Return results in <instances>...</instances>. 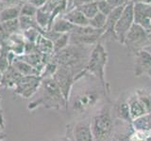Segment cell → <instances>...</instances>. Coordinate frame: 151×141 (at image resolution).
<instances>
[{"label":"cell","instance_id":"36","mask_svg":"<svg viewBox=\"0 0 151 141\" xmlns=\"http://www.w3.org/2000/svg\"><path fill=\"white\" fill-rule=\"evenodd\" d=\"M132 3H143V4H147L151 5V0H130Z\"/></svg>","mask_w":151,"mask_h":141},{"label":"cell","instance_id":"43","mask_svg":"<svg viewBox=\"0 0 151 141\" xmlns=\"http://www.w3.org/2000/svg\"><path fill=\"white\" fill-rule=\"evenodd\" d=\"M111 141H119V140H117V139H115V138H112Z\"/></svg>","mask_w":151,"mask_h":141},{"label":"cell","instance_id":"17","mask_svg":"<svg viewBox=\"0 0 151 141\" xmlns=\"http://www.w3.org/2000/svg\"><path fill=\"white\" fill-rule=\"evenodd\" d=\"M12 65L23 75V76H25V75H39L40 76L41 75L40 73L38 72L34 67H32L30 64H28L26 61L20 59L18 56L14 58L13 61L12 62Z\"/></svg>","mask_w":151,"mask_h":141},{"label":"cell","instance_id":"33","mask_svg":"<svg viewBox=\"0 0 151 141\" xmlns=\"http://www.w3.org/2000/svg\"><path fill=\"white\" fill-rule=\"evenodd\" d=\"M107 2L111 5V6L115 9L121 6H125L129 2V0H107Z\"/></svg>","mask_w":151,"mask_h":141},{"label":"cell","instance_id":"31","mask_svg":"<svg viewBox=\"0 0 151 141\" xmlns=\"http://www.w3.org/2000/svg\"><path fill=\"white\" fill-rule=\"evenodd\" d=\"M97 8H98V11L103 13L104 15L108 16L109 14L111 12L113 8L111 6L110 4L107 2V0H102V1H97Z\"/></svg>","mask_w":151,"mask_h":141},{"label":"cell","instance_id":"14","mask_svg":"<svg viewBox=\"0 0 151 141\" xmlns=\"http://www.w3.org/2000/svg\"><path fill=\"white\" fill-rule=\"evenodd\" d=\"M63 17L77 26H89V19L78 8H73L63 14Z\"/></svg>","mask_w":151,"mask_h":141},{"label":"cell","instance_id":"16","mask_svg":"<svg viewBox=\"0 0 151 141\" xmlns=\"http://www.w3.org/2000/svg\"><path fill=\"white\" fill-rule=\"evenodd\" d=\"M113 110L115 112L116 117L120 120L127 122V123H129V124L132 122L130 112H129V103H127V98L120 99L119 101H117L114 106H113Z\"/></svg>","mask_w":151,"mask_h":141},{"label":"cell","instance_id":"2","mask_svg":"<svg viewBox=\"0 0 151 141\" xmlns=\"http://www.w3.org/2000/svg\"><path fill=\"white\" fill-rule=\"evenodd\" d=\"M108 52L103 45V42L98 41L97 43L93 47L91 54L89 56V60L84 72L87 76L92 75L96 77L104 88L105 92L110 95V85L106 81L105 69L108 63Z\"/></svg>","mask_w":151,"mask_h":141},{"label":"cell","instance_id":"37","mask_svg":"<svg viewBox=\"0 0 151 141\" xmlns=\"http://www.w3.org/2000/svg\"><path fill=\"white\" fill-rule=\"evenodd\" d=\"M145 51H147L148 53H149V54L151 55V44H150V45H148L147 47H145Z\"/></svg>","mask_w":151,"mask_h":141},{"label":"cell","instance_id":"10","mask_svg":"<svg viewBox=\"0 0 151 141\" xmlns=\"http://www.w3.org/2000/svg\"><path fill=\"white\" fill-rule=\"evenodd\" d=\"M134 74L139 77L147 74L151 78V55L145 49L138 51L134 55Z\"/></svg>","mask_w":151,"mask_h":141},{"label":"cell","instance_id":"11","mask_svg":"<svg viewBox=\"0 0 151 141\" xmlns=\"http://www.w3.org/2000/svg\"><path fill=\"white\" fill-rule=\"evenodd\" d=\"M73 141H94L91 128V121L80 120L74 125L72 130Z\"/></svg>","mask_w":151,"mask_h":141},{"label":"cell","instance_id":"45","mask_svg":"<svg viewBox=\"0 0 151 141\" xmlns=\"http://www.w3.org/2000/svg\"><path fill=\"white\" fill-rule=\"evenodd\" d=\"M129 1H130V0H129Z\"/></svg>","mask_w":151,"mask_h":141},{"label":"cell","instance_id":"3","mask_svg":"<svg viewBox=\"0 0 151 141\" xmlns=\"http://www.w3.org/2000/svg\"><path fill=\"white\" fill-rule=\"evenodd\" d=\"M105 98L110 102L109 95L105 92L101 84L98 86H87L79 90L72 99V107L78 114H85L93 108L96 107L101 103L102 99Z\"/></svg>","mask_w":151,"mask_h":141},{"label":"cell","instance_id":"34","mask_svg":"<svg viewBox=\"0 0 151 141\" xmlns=\"http://www.w3.org/2000/svg\"><path fill=\"white\" fill-rule=\"evenodd\" d=\"M9 35L7 34V32L5 31L4 27L2 26L1 23H0V43H5L9 40Z\"/></svg>","mask_w":151,"mask_h":141},{"label":"cell","instance_id":"6","mask_svg":"<svg viewBox=\"0 0 151 141\" xmlns=\"http://www.w3.org/2000/svg\"><path fill=\"white\" fill-rule=\"evenodd\" d=\"M151 44V32L147 31L139 24L134 23L126 36L124 45L129 55L133 56L140 50Z\"/></svg>","mask_w":151,"mask_h":141},{"label":"cell","instance_id":"22","mask_svg":"<svg viewBox=\"0 0 151 141\" xmlns=\"http://www.w3.org/2000/svg\"><path fill=\"white\" fill-rule=\"evenodd\" d=\"M136 96L145 107L147 114L151 113V91L146 88H139L135 91Z\"/></svg>","mask_w":151,"mask_h":141},{"label":"cell","instance_id":"41","mask_svg":"<svg viewBox=\"0 0 151 141\" xmlns=\"http://www.w3.org/2000/svg\"><path fill=\"white\" fill-rule=\"evenodd\" d=\"M2 8V3H1V0H0V9H1Z\"/></svg>","mask_w":151,"mask_h":141},{"label":"cell","instance_id":"1","mask_svg":"<svg viewBox=\"0 0 151 141\" xmlns=\"http://www.w3.org/2000/svg\"><path fill=\"white\" fill-rule=\"evenodd\" d=\"M93 47L69 44L55 53L52 59L59 66L68 67L78 74L86 68Z\"/></svg>","mask_w":151,"mask_h":141},{"label":"cell","instance_id":"29","mask_svg":"<svg viewBox=\"0 0 151 141\" xmlns=\"http://www.w3.org/2000/svg\"><path fill=\"white\" fill-rule=\"evenodd\" d=\"M38 11V8L35 7L29 2H25L21 6L20 15L22 16H28V17H35Z\"/></svg>","mask_w":151,"mask_h":141},{"label":"cell","instance_id":"40","mask_svg":"<svg viewBox=\"0 0 151 141\" xmlns=\"http://www.w3.org/2000/svg\"><path fill=\"white\" fill-rule=\"evenodd\" d=\"M1 50H2V44L0 43V54H1Z\"/></svg>","mask_w":151,"mask_h":141},{"label":"cell","instance_id":"39","mask_svg":"<svg viewBox=\"0 0 151 141\" xmlns=\"http://www.w3.org/2000/svg\"><path fill=\"white\" fill-rule=\"evenodd\" d=\"M146 141H151V135H149L147 138H146Z\"/></svg>","mask_w":151,"mask_h":141},{"label":"cell","instance_id":"5","mask_svg":"<svg viewBox=\"0 0 151 141\" xmlns=\"http://www.w3.org/2000/svg\"><path fill=\"white\" fill-rule=\"evenodd\" d=\"M91 128L94 141H111L113 138L114 123L110 105L106 103L99 108L91 120Z\"/></svg>","mask_w":151,"mask_h":141},{"label":"cell","instance_id":"13","mask_svg":"<svg viewBox=\"0 0 151 141\" xmlns=\"http://www.w3.org/2000/svg\"><path fill=\"white\" fill-rule=\"evenodd\" d=\"M127 101L129 106V112H130V117L131 120H134L138 119L140 117H143L147 115V111H146L145 107L144 105L140 102L138 97L136 96L135 92L131 95L127 97Z\"/></svg>","mask_w":151,"mask_h":141},{"label":"cell","instance_id":"25","mask_svg":"<svg viewBox=\"0 0 151 141\" xmlns=\"http://www.w3.org/2000/svg\"><path fill=\"white\" fill-rule=\"evenodd\" d=\"M106 21L107 16L98 11L96 15H94L92 19L89 20V26H91L93 28H96V29H104L106 25Z\"/></svg>","mask_w":151,"mask_h":141},{"label":"cell","instance_id":"8","mask_svg":"<svg viewBox=\"0 0 151 141\" xmlns=\"http://www.w3.org/2000/svg\"><path fill=\"white\" fill-rule=\"evenodd\" d=\"M133 8H134V4L131 1H129L125 6L121 16L118 19V21L114 26V32L117 38V41L123 45H124L127 34L129 33L132 25L135 23Z\"/></svg>","mask_w":151,"mask_h":141},{"label":"cell","instance_id":"32","mask_svg":"<svg viewBox=\"0 0 151 141\" xmlns=\"http://www.w3.org/2000/svg\"><path fill=\"white\" fill-rule=\"evenodd\" d=\"M2 3V8H7V7H12V6H18V5H22L23 2L22 0H1Z\"/></svg>","mask_w":151,"mask_h":141},{"label":"cell","instance_id":"18","mask_svg":"<svg viewBox=\"0 0 151 141\" xmlns=\"http://www.w3.org/2000/svg\"><path fill=\"white\" fill-rule=\"evenodd\" d=\"M76 26L73 25L72 23H70L66 19H64L63 16L61 17H57L55 21L53 22L51 29L60 33V34H64V33H72L73 30L75 29Z\"/></svg>","mask_w":151,"mask_h":141},{"label":"cell","instance_id":"12","mask_svg":"<svg viewBox=\"0 0 151 141\" xmlns=\"http://www.w3.org/2000/svg\"><path fill=\"white\" fill-rule=\"evenodd\" d=\"M134 4V22L145 28L147 22L151 19V5L143 3Z\"/></svg>","mask_w":151,"mask_h":141},{"label":"cell","instance_id":"7","mask_svg":"<svg viewBox=\"0 0 151 141\" xmlns=\"http://www.w3.org/2000/svg\"><path fill=\"white\" fill-rule=\"evenodd\" d=\"M76 73L73 70L64 66H59L57 72L53 75V79L59 86L63 95L65 99L66 105L68 107V103L70 101V95L72 88L76 83Z\"/></svg>","mask_w":151,"mask_h":141},{"label":"cell","instance_id":"28","mask_svg":"<svg viewBox=\"0 0 151 141\" xmlns=\"http://www.w3.org/2000/svg\"><path fill=\"white\" fill-rule=\"evenodd\" d=\"M149 135H151V131L132 130V133L127 136V141H146Z\"/></svg>","mask_w":151,"mask_h":141},{"label":"cell","instance_id":"9","mask_svg":"<svg viewBox=\"0 0 151 141\" xmlns=\"http://www.w3.org/2000/svg\"><path fill=\"white\" fill-rule=\"evenodd\" d=\"M42 77L39 75H25L16 83L14 93L25 99H29L41 87Z\"/></svg>","mask_w":151,"mask_h":141},{"label":"cell","instance_id":"4","mask_svg":"<svg viewBox=\"0 0 151 141\" xmlns=\"http://www.w3.org/2000/svg\"><path fill=\"white\" fill-rule=\"evenodd\" d=\"M41 88L42 89V96L38 100L30 103L28 105V109L32 110L40 105H44L46 108H55V109H60L63 106H66L67 108L65 99L53 77L42 79Z\"/></svg>","mask_w":151,"mask_h":141},{"label":"cell","instance_id":"19","mask_svg":"<svg viewBox=\"0 0 151 141\" xmlns=\"http://www.w3.org/2000/svg\"><path fill=\"white\" fill-rule=\"evenodd\" d=\"M38 51L44 55H54V43L42 34H39L35 41Z\"/></svg>","mask_w":151,"mask_h":141},{"label":"cell","instance_id":"44","mask_svg":"<svg viewBox=\"0 0 151 141\" xmlns=\"http://www.w3.org/2000/svg\"><path fill=\"white\" fill-rule=\"evenodd\" d=\"M97 1H102V0H96V2H97Z\"/></svg>","mask_w":151,"mask_h":141},{"label":"cell","instance_id":"26","mask_svg":"<svg viewBox=\"0 0 151 141\" xmlns=\"http://www.w3.org/2000/svg\"><path fill=\"white\" fill-rule=\"evenodd\" d=\"M2 26L4 27L5 31L7 32L9 36H11L14 33H18L20 29V24H19V19H13V20H9L1 23Z\"/></svg>","mask_w":151,"mask_h":141},{"label":"cell","instance_id":"23","mask_svg":"<svg viewBox=\"0 0 151 141\" xmlns=\"http://www.w3.org/2000/svg\"><path fill=\"white\" fill-rule=\"evenodd\" d=\"M19 24H20V29L23 31L30 29V28H36L41 31L42 29L38 26L35 17H28V16H19Z\"/></svg>","mask_w":151,"mask_h":141},{"label":"cell","instance_id":"21","mask_svg":"<svg viewBox=\"0 0 151 141\" xmlns=\"http://www.w3.org/2000/svg\"><path fill=\"white\" fill-rule=\"evenodd\" d=\"M51 13L46 12L41 9H38L37 13L35 15L36 22L38 26L42 30H49V24H50Z\"/></svg>","mask_w":151,"mask_h":141},{"label":"cell","instance_id":"15","mask_svg":"<svg viewBox=\"0 0 151 141\" xmlns=\"http://www.w3.org/2000/svg\"><path fill=\"white\" fill-rule=\"evenodd\" d=\"M23 75L18 72V70L11 65L9 67L5 70L2 75L1 84L0 86L6 87V88H13L15 87L16 83L21 79Z\"/></svg>","mask_w":151,"mask_h":141},{"label":"cell","instance_id":"38","mask_svg":"<svg viewBox=\"0 0 151 141\" xmlns=\"http://www.w3.org/2000/svg\"><path fill=\"white\" fill-rule=\"evenodd\" d=\"M63 141H72V140H71L69 137H64V138L63 139Z\"/></svg>","mask_w":151,"mask_h":141},{"label":"cell","instance_id":"35","mask_svg":"<svg viewBox=\"0 0 151 141\" xmlns=\"http://www.w3.org/2000/svg\"><path fill=\"white\" fill-rule=\"evenodd\" d=\"M0 100H1V97H0ZM0 127L4 128V119H3V111L1 105H0Z\"/></svg>","mask_w":151,"mask_h":141},{"label":"cell","instance_id":"24","mask_svg":"<svg viewBox=\"0 0 151 141\" xmlns=\"http://www.w3.org/2000/svg\"><path fill=\"white\" fill-rule=\"evenodd\" d=\"M80 11H81L86 18L89 20L92 19L94 15H96L98 13V8H97V3L96 2H92V3H87L80 5V6L77 7Z\"/></svg>","mask_w":151,"mask_h":141},{"label":"cell","instance_id":"30","mask_svg":"<svg viewBox=\"0 0 151 141\" xmlns=\"http://www.w3.org/2000/svg\"><path fill=\"white\" fill-rule=\"evenodd\" d=\"M22 33H23L24 37H25L26 41L35 42L38 36L40 34V31H39V29H36V28H30V29L23 31Z\"/></svg>","mask_w":151,"mask_h":141},{"label":"cell","instance_id":"27","mask_svg":"<svg viewBox=\"0 0 151 141\" xmlns=\"http://www.w3.org/2000/svg\"><path fill=\"white\" fill-rule=\"evenodd\" d=\"M53 43H54V54H55L70 44V33L61 34L58 39L53 41Z\"/></svg>","mask_w":151,"mask_h":141},{"label":"cell","instance_id":"42","mask_svg":"<svg viewBox=\"0 0 151 141\" xmlns=\"http://www.w3.org/2000/svg\"><path fill=\"white\" fill-rule=\"evenodd\" d=\"M22 2H23V3H25V2H28V0H22Z\"/></svg>","mask_w":151,"mask_h":141},{"label":"cell","instance_id":"20","mask_svg":"<svg viewBox=\"0 0 151 141\" xmlns=\"http://www.w3.org/2000/svg\"><path fill=\"white\" fill-rule=\"evenodd\" d=\"M21 6L22 5H18V6L7 7L0 9V23L19 18L21 11Z\"/></svg>","mask_w":151,"mask_h":141}]
</instances>
